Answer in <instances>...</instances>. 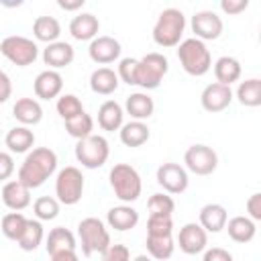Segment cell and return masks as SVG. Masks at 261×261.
<instances>
[{
	"label": "cell",
	"mask_w": 261,
	"mask_h": 261,
	"mask_svg": "<svg viewBox=\"0 0 261 261\" xmlns=\"http://www.w3.org/2000/svg\"><path fill=\"white\" fill-rule=\"evenodd\" d=\"M57 169V155L49 147H37L27 153L18 167V181L29 190L41 188Z\"/></svg>",
	"instance_id": "6da1fadb"
},
{
	"label": "cell",
	"mask_w": 261,
	"mask_h": 261,
	"mask_svg": "<svg viewBox=\"0 0 261 261\" xmlns=\"http://www.w3.org/2000/svg\"><path fill=\"white\" fill-rule=\"evenodd\" d=\"M177 59H179L184 71L194 75V77H200V75L208 73L210 67H212V55H210L206 43L196 39V37L184 39L177 45Z\"/></svg>",
	"instance_id": "7a4b0ae2"
},
{
	"label": "cell",
	"mask_w": 261,
	"mask_h": 261,
	"mask_svg": "<svg viewBox=\"0 0 261 261\" xmlns=\"http://www.w3.org/2000/svg\"><path fill=\"white\" fill-rule=\"evenodd\" d=\"M77 237H80V245H82V253L86 257H92L96 253L104 255L108 251L110 243V232L106 228V224L96 218V216H88L84 220H80L77 224Z\"/></svg>",
	"instance_id": "3957f363"
},
{
	"label": "cell",
	"mask_w": 261,
	"mask_h": 261,
	"mask_svg": "<svg viewBox=\"0 0 261 261\" xmlns=\"http://www.w3.org/2000/svg\"><path fill=\"white\" fill-rule=\"evenodd\" d=\"M184 29H186L184 12L179 8H165L161 10L153 27V41L159 47H177L181 43Z\"/></svg>",
	"instance_id": "277c9868"
},
{
	"label": "cell",
	"mask_w": 261,
	"mask_h": 261,
	"mask_svg": "<svg viewBox=\"0 0 261 261\" xmlns=\"http://www.w3.org/2000/svg\"><path fill=\"white\" fill-rule=\"evenodd\" d=\"M110 186L114 190V196L124 202V204H130L135 200H139L141 196V190H143V181H141V175L139 171L128 165V163H116L112 169H110Z\"/></svg>",
	"instance_id": "5b68a950"
},
{
	"label": "cell",
	"mask_w": 261,
	"mask_h": 261,
	"mask_svg": "<svg viewBox=\"0 0 261 261\" xmlns=\"http://www.w3.org/2000/svg\"><path fill=\"white\" fill-rule=\"evenodd\" d=\"M169 71V61L165 55L153 51L137 59V86L143 90H155L163 82L165 73Z\"/></svg>",
	"instance_id": "8992f818"
},
{
	"label": "cell",
	"mask_w": 261,
	"mask_h": 261,
	"mask_svg": "<svg viewBox=\"0 0 261 261\" xmlns=\"http://www.w3.org/2000/svg\"><path fill=\"white\" fill-rule=\"evenodd\" d=\"M110 155V145L102 135H90L86 139H80L75 143V159L88 167V169H98L108 161Z\"/></svg>",
	"instance_id": "52a82bcc"
},
{
	"label": "cell",
	"mask_w": 261,
	"mask_h": 261,
	"mask_svg": "<svg viewBox=\"0 0 261 261\" xmlns=\"http://www.w3.org/2000/svg\"><path fill=\"white\" fill-rule=\"evenodd\" d=\"M84 194V175L77 167L67 165L57 173L55 179V196L59 200V204L65 206H73L82 200Z\"/></svg>",
	"instance_id": "ba28073f"
},
{
	"label": "cell",
	"mask_w": 261,
	"mask_h": 261,
	"mask_svg": "<svg viewBox=\"0 0 261 261\" xmlns=\"http://www.w3.org/2000/svg\"><path fill=\"white\" fill-rule=\"evenodd\" d=\"M0 53L10 63H14L18 67H27L31 63H35V59L39 55V47L33 39H27V37H20V35H10V37L2 39Z\"/></svg>",
	"instance_id": "9c48e42d"
},
{
	"label": "cell",
	"mask_w": 261,
	"mask_h": 261,
	"mask_svg": "<svg viewBox=\"0 0 261 261\" xmlns=\"http://www.w3.org/2000/svg\"><path fill=\"white\" fill-rule=\"evenodd\" d=\"M184 163H186V169H190L196 175H210L218 167V155L212 147L198 143L188 147L184 155Z\"/></svg>",
	"instance_id": "30bf717a"
},
{
	"label": "cell",
	"mask_w": 261,
	"mask_h": 261,
	"mask_svg": "<svg viewBox=\"0 0 261 261\" xmlns=\"http://www.w3.org/2000/svg\"><path fill=\"white\" fill-rule=\"evenodd\" d=\"M157 184L167 194H181L188 190V169L179 163H163L157 169Z\"/></svg>",
	"instance_id": "8fae6325"
},
{
	"label": "cell",
	"mask_w": 261,
	"mask_h": 261,
	"mask_svg": "<svg viewBox=\"0 0 261 261\" xmlns=\"http://www.w3.org/2000/svg\"><path fill=\"white\" fill-rule=\"evenodd\" d=\"M120 51H122L120 43L110 35H98L96 39L90 41V47H88L90 59L98 65L114 63L120 57Z\"/></svg>",
	"instance_id": "7c38bea8"
},
{
	"label": "cell",
	"mask_w": 261,
	"mask_h": 261,
	"mask_svg": "<svg viewBox=\"0 0 261 261\" xmlns=\"http://www.w3.org/2000/svg\"><path fill=\"white\" fill-rule=\"evenodd\" d=\"M177 245L186 255H198L206 251L208 245V232L198 224V222H188L179 228L177 234Z\"/></svg>",
	"instance_id": "4fadbf2b"
},
{
	"label": "cell",
	"mask_w": 261,
	"mask_h": 261,
	"mask_svg": "<svg viewBox=\"0 0 261 261\" xmlns=\"http://www.w3.org/2000/svg\"><path fill=\"white\" fill-rule=\"evenodd\" d=\"M222 18L212 10H200L192 16V31L200 41H214L222 33Z\"/></svg>",
	"instance_id": "5bb4252c"
},
{
	"label": "cell",
	"mask_w": 261,
	"mask_h": 261,
	"mask_svg": "<svg viewBox=\"0 0 261 261\" xmlns=\"http://www.w3.org/2000/svg\"><path fill=\"white\" fill-rule=\"evenodd\" d=\"M200 102H202V108L206 112H222L232 102V90H230V86H222L218 82L208 84L202 90Z\"/></svg>",
	"instance_id": "9a60e30c"
},
{
	"label": "cell",
	"mask_w": 261,
	"mask_h": 261,
	"mask_svg": "<svg viewBox=\"0 0 261 261\" xmlns=\"http://www.w3.org/2000/svg\"><path fill=\"white\" fill-rule=\"evenodd\" d=\"M35 96L41 98V100H51V98H57L63 90V77L59 71L55 69H45L41 71L37 77H35Z\"/></svg>",
	"instance_id": "2e32d148"
},
{
	"label": "cell",
	"mask_w": 261,
	"mask_h": 261,
	"mask_svg": "<svg viewBox=\"0 0 261 261\" xmlns=\"http://www.w3.org/2000/svg\"><path fill=\"white\" fill-rule=\"evenodd\" d=\"M0 198L6 204V208H10L12 212H18L31 204V190L27 186H22L18 179H10L4 184Z\"/></svg>",
	"instance_id": "e0dca14e"
},
{
	"label": "cell",
	"mask_w": 261,
	"mask_h": 261,
	"mask_svg": "<svg viewBox=\"0 0 261 261\" xmlns=\"http://www.w3.org/2000/svg\"><path fill=\"white\" fill-rule=\"evenodd\" d=\"M75 53H73V47L65 41H55V43H49L43 51V61L49 65V69H61V67H67L71 61H73Z\"/></svg>",
	"instance_id": "ac0fdd59"
},
{
	"label": "cell",
	"mask_w": 261,
	"mask_h": 261,
	"mask_svg": "<svg viewBox=\"0 0 261 261\" xmlns=\"http://www.w3.org/2000/svg\"><path fill=\"white\" fill-rule=\"evenodd\" d=\"M100 22L92 12H80L69 22V33L77 41H92L98 37Z\"/></svg>",
	"instance_id": "d6986e66"
},
{
	"label": "cell",
	"mask_w": 261,
	"mask_h": 261,
	"mask_svg": "<svg viewBox=\"0 0 261 261\" xmlns=\"http://www.w3.org/2000/svg\"><path fill=\"white\" fill-rule=\"evenodd\" d=\"M106 222L110 228L124 232V230H130L139 224V212L130 204H120V206H114L108 210Z\"/></svg>",
	"instance_id": "ffe728a7"
},
{
	"label": "cell",
	"mask_w": 261,
	"mask_h": 261,
	"mask_svg": "<svg viewBox=\"0 0 261 261\" xmlns=\"http://www.w3.org/2000/svg\"><path fill=\"white\" fill-rule=\"evenodd\" d=\"M226 220H228V214H226V208L222 204L210 202V204L200 208V222L198 224L206 232H220L224 228Z\"/></svg>",
	"instance_id": "44dd1931"
},
{
	"label": "cell",
	"mask_w": 261,
	"mask_h": 261,
	"mask_svg": "<svg viewBox=\"0 0 261 261\" xmlns=\"http://www.w3.org/2000/svg\"><path fill=\"white\" fill-rule=\"evenodd\" d=\"M12 116L22 124V126H31V124H39L43 118V108L35 98H18L12 106Z\"/></svg>",
	"instance_id": "7402d4cb"
},
{
	"label": "cell",
	"mask_w": 261,
	"mask_h": 261,
	"mask_svg": "<svg viewBox=\"0 0 261 261\" xmlns=\"http://www.w3.org/2000/svg\"><path fill=\"white\" fill-rule=\"evenodd\" d=\"M118 84H120V80H118L116 71L110 67H98L90 75V88L94 94H100V96H110L112 92H116Z\"/></svg>",
	"instance_id": "603a6c76"
},
{
	"label": "cell",
	"mask_w": 261,
	"mask_h": 261,
	"mask_svg": "<svg viewBox=\"0 0 261 261\" xmlns=\"http://www.w3.org/2000/svg\"><path fill=\"white\" fill-rule=\"evenodd\" d=\"M47 253L49 255H57V253H63V251H75L77 243H75V237L69 228L65 226H55L49 230L47 234Z\"/></svg>",
	"instance_id": "cb8c5ba5"
},
{
	"label": "cell",
	"mask_w": 261,
	"mask_h": 261,
	"mask_svg": "<svg viewBox=\"0 0 261 261\" xmlns=\"http://www.w3.org/2000/svg\"><path fill=\"white\" fill-rule=\"evenodd\" d=\"M122 120H124V110L118 102L106 100L98 108V124L102 130H118L124 124Z\"/></svg>",
	"instance_id": "d4e9b609"
},
{
	"label": "cell",
	"mask_w": 261,
	"mask_h": 261,
	"mask_svg": "<svg viewBox=\"0 0 261 261\" xmlns=\"http://www.w3.org/2000/svg\"><path fill=\"white\" fill-rule=\"evenodd\" d=\"M124 108L133 116V120H147L155 110V102L147 92H135L126 98Z\"/></svg>",
	"instance_id": "484cf974"
},
{
	"label": "cell",
	"mask_w": 261,
	"mask_h": 261,
	"mask_svg": "<svg viewBox=\"0 0 261 261\" xmlns=\"http://www.w3.org/2000/svg\"><path fill=\"white\" fill-rule=\"evenodd\" d=\"M120 141L122 145L126 147H141L149 141L151 133H149V126L143 122V120H130V122H124L120 128Z\"/></svg>",
	"instance_id": "4316f807"
},
{
	"label": "cell",
	"mask_w": 261,
	"mask_h": 261,
	"mask_svg": "<svg viewBox=\"0 0 261 261\" xmlns=\"http://www.w3.org/2000/svg\"><path fill=\"white\" fill-rule=\"evenodd\" d=\"M224 228L228 230V237L234 243H249L257 232V226L249 216H232L230 220H226Z\"/></svg>",
	"instance_id": "83f0119b"
},
{
	"label": "cell",
	"mask_w": 261,
	"mask_h": 261,
	"mask_svg": "<svg viewBox=\"0 0 261 261\" xmlns=\"http://www.w3.org/2000/svg\"><path fill=\"white\" fill-rule=\"evenodd\" d=\"M241 63L239 59L230 57V55H222L220 59H216L214 63V75H216V82L222 84V86H230L234 84L239 77H241Z\"/></svg>",
	"instance_id": "f1b7e54d"
},
{
	"label": "cell",
	"mask_w": 261,
	"mask_h": 261,
	"mask_svg": "<svg viewBox=\"0 0 261 261\" xmlns=\"http://www.w3.org/2000/svg\"><path fill=\"white\" fill-rule=\"evenodd\" d=\"M6 147L12 151V153H27L33 149L35 145V133L29 128V126H14L6 133V139H4Z\"/></svg>",
	"instance_id": "f546056e"
},
{
	"label": "cell",
	"mask_w": 261,
	"mask_h": 261,
	"mask_svg": "<svg viewBox=\"0 0 261 261\" xmlns=\"http://www.w3.org/2000/svg\"><path fill=\"white\" fill-rule=\"evenodd\" d=\"M147 253L151 259L155 261H165L173 255V249H175V243H173V237L171 234H147Z\"/></svg>",
	"instance_id": "4dcf8cb0"
},
{
	"label": "cell",
	"mask_w": 261,
	"mask_h": 261,
	"mask_svg": "<svg viewBox=\"0 0 261 261\" xmlns=\"http://www.w3.org/2000/svg\"><path fill=\"white\" fill-rule=\"evenodd\" d=\"M33 35L37 37V41L43 43H55L61 35V24L55 16H37L33 22Z\"/></svg>",
	"instance_id": "1f68e13d"
},
{
	"label": "cell",
	"mask_w": 261,
	"mask_h": 261,
	"mask_svg": "<svg viewBox=\"0 0 261 261\" xmlns=\"http://www.w3.org/2000/svg\"><path fill=\"white\" fill-rule=\"evenodd\" d=\"M237 98L243 106L247 108H257L261 104V80L259 77H249L239 84L237 88Z\"/></svg>",
	"instance_id": "d6a6232c"
},
{
	"label": "cell",
	"mask_w": 261,
	"mask_h": 261,
	"mask_svg": "<svg viewBox=\"0 0 261 261\" xmlns=\"http://www.w3.org/2000/svg\"><path fill=\"white\" fill-rule=\"evenodd\" d=\"M43 237H45V230H43L41 220L29 218L27 220V226H24V230H22V234H20V239L16 243H18V247L22 251H35L43 243Z\"/></svg>",
	"instance_id": "836d02e7"
},
{
	"label": "cell",
	"mask_w": 261,
	"mask_h": 261,
	"mask_svg": "<svg viewBox=\"0 0 261 261\" xmlns=\"http://www.w3.org/2000/svg\"><path fill=\"white\" fill-rule=\"evenodd\" d=\"M65 130H67V135H71V137L77 139V141H80V139H86V137H90L92 130H94V118H92L88 112H82V114H77V116L65 120Z\"/></svg>",
	"instance_id": "e575fe53"
},
{
	"label": "cell",
	"mask_w": 261,
	"mask_h": 261,
	"mask_svg": "<svg viewBox=\"0 0 261 261\" xmlns=\"http://www.w3.org/2000/svg\"><path fill=\"white\" fill-rule=\"evenodd\" d=\"M27 220L29 218L24 214H20V212H8V214L2 216L0 228H2V232H4L6 239L18 241L20 234H22V230H24V226H27Z\"/></svg>",
	"instance_id": "d590c367"
},
{
	"label": "cell",
	"mask_w": 261,
	"mask_h": 261,
	"mask_svg": "<svg viewBox=\"0 0 261 261\" xmlns=\"http://www.w3.org/2000/svg\"><path fill=\"white\" fill-rule=\"evenodd\" d=\"M55 108H57V114L63 118V122L73 118V116H77V114H82V112H86L84 106H82V100L75 94H61L57 98Z\"/></svg>",
	"instance_id": "8d00e7d4"
},
{
	"label": "cell",
	"mask_w": 261,
	"mask_h": 261,
	"mask_svg": "<svg viewBox=\"0 0 261 261\" xmlns=\"http://www.w3.org/2000/svg\"><path fill=\"white\" fill-rule=\"evenodd\" d=\"M33 212L37 220H53L59 214V200L53 196H41L33 204Z\"/></svg>",
	"instance_id": "74e56055"
},
{
	"label": "cell",
	"mask_w": 261,
	"mask_h": 261,
	"mask_svg": "<svg viewBox=\"0 0 261 261\" xmlns=\"http://www.w3.org/2000/svg\"><path fill=\"white\" fill-rule=\"evenodd\" d=\"M147 208H149V214H165V216H171L173 210H175V202L167 194H153L149 198V202H147Z\"/></svg>",
	"instance_id": "f35d334b"
},
{
	"label": "cell",
	"mask_w": 261,
	"mask_h": 261,
	"mask_svg": "<svg viewBox=\"0 0 261 261\" xmlns=\"http://www.w3.org/2000/svg\"><path fill=\"white\" fill-rule=\"evenodd\" d=\"M173 232V220L165 214H149L147 220V234H171Z\"/></svg>",
	"instance_id": "ab89813d"
},
{
	"label": "cell",
	"mask_w": 261,
	"mask_h": 261,
	"mask_svg": "<svg viewBox=\"0 0 261 261\" xmlns=\"http://www.w3.org/2000/svg\"><path fill=\"white\" fill-rule=\"evenodd\" d=\"M118 80H122L128 86H137V59L133 57H124L118 63V71H116Z\"/></svg>",
	"instance_id": "60d3db41"
},
{
	"label": "cell",
	"mask_w": 261,
	"mask_h": 261,
	"mask_svg": "<svg viewBox=\"0 0 261 261\" xmlns=\"http://www.w3.org/2000/svg\"><path fill=\"white\" fill-rule=\"evenodd\" d=\"M102 261H130V251L126 245H110L102 255Z\"/></svg>",
	"instance_id": "b9f144b4"
},
{
	"label": "cell",
	"mask_w": 261,
	"mask_h": 261,
	"mask_svg": "<svg viewBox=\"0 0 261 261\" xmlns=\"http://www.w3.org/2000/svg\"><path fill=\"white\" fill-rule=\"evenodd\" d=\"M247 212H249V218L253 222L261 220V194L259 192H255V194L249 196V200H247Z\"/></svg>",
	"instance_id": "7bdbcfd3"
},
{
	"label": "cell",
	"mask_w": 261,
	"mask_h": 261,
	"mask_svg": "<svg viewBox=\"0 0 261 261\" xmlns=\"http://www.w3.org/2000/svg\"><path fill=\"white\" fill-rule=\"evenodd\" d=\"M12 173H14V159H12V155L6 153V151H0V181L8 179Z\"/></svg>",
	"instance_id": "ee69618b"
},
{
	"label": "cell",
	"mask_w": 261,
	"mask_h": 261,
	"mask_svg": "<svg viewBox=\"0 0 261 261\" xmlns=\"http://www.w3.org/2000/svg\"><path fill=\"white\" fill-rule=\"evenodd\" d=\"M220 8L226 14H241L249 8V0H220Z\"/></svg>",
	"instance_id": "f6af8a7d"
},
{
	"label": "cell",
	"mask_w": 261,
	"mask_h": 261,
	"mask_svg": "<svg viewBox=\"0 0 261 261\" xmlns=\"http://www.w3.org/2000/svg\"><path fill=\"white\" fill-rule=\"evenodd\" d=\"M202 261H232V255L222 247H212V249L204 251V259Z\"/></svg>",
	"instance_id": "bcb514c9"
},
{
	"label": "cell",
	"mask_w": 261,
	"mask_h": 261,
	"mask_svg": "<svg viewBox=\"0 0 261 261\" xmlns=\"http://www.w3.org/2000/svg\"><path fill=\"white\" fill-rule=\"evenodd\" d=\"M10 94H12V82L4 71H0V104H4L10 98Z\"/></svg>",
	"instance_id": "7dc6e473"
},
{
	"label": "cell",
	"mask_w": 261,
	"mask_h": 261,
	"mask_svg": "<svg viewBox=\"0 0 261 261\" xmlns=\"http://www.w3.org/2000/svg\"><path fill=\"white\" fill-rule=\"evenodd\" d=\"M86 4V0H57V6L63 10H80Z\"/></svg>",
	"instance_id": "c3c4849f"
},
{
	"label": "cell",
	"mask_w": 261,
	"mask_h": 261,
	"mask_svg": "<svg viewBox=\"0 0 261 261\" xmlns=\"http://www.w3.org/2000/svg\"><path fill=\"white\" fill-rule=\"evenodd\" d=\"M51 261H80V257L75 251H63V253L51 255Z\"/></svg>",
	"instance_id": "681fc988"
},
{
	"label": "cell",
	"mask_w": 261,
	"mask_h": 261,
	"mask_svg": "<svg viewBox=\"0 0 261 261\" xmlns=\"http://www.w3.org/2000/svg\"><path fill=\"white\" fill-rule=\"evenodd\" d=\"M135 261H155V259H151L149 255H137V257H135Z\"/></svg>",
	"instance_id": "f907efd6"
},
{
	"label": "cell",
	"mask_w": 261,
	"mask_h": 261,
	"mask_svg": "<svg viewBox=\"0 0 261 261\" xmlns=\"http://www.w3.org/2000/svg\"><path fill=\"white\" fill-rule=\"evenodd\" d=\"M0 71H2V69H0Z\"/></svg>",
	"instance_id": "816d5d0a"
}]
</instances>
